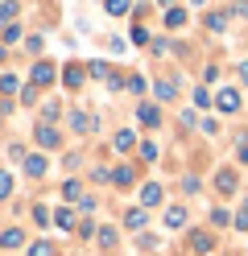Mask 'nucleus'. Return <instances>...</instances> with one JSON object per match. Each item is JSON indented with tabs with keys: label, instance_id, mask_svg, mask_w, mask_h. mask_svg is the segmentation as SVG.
<instances>
[{
	"label": "nucleus",
	"instance_id": "nucleus-1",
	"mask_svg": "<svg viewBox=\"0 0 248 256\" xmlns=\"http://www.w3.org/2000/svg\"><path fill=\"white\" fill-rule=\"evenodd\" d=\"M58 78V66L54 62H38V66H33V87H50Z\"/></svg>",
	"mask_w": 248,
	"mask_h": 256
},
{
	"label": "nucleus",
	"instance_id": "nucleus-2",
	"mask_svg": "<svg viewBox=\"0 0 248 256\" xmlns=\"http://www.w3.org/2000/svg\"><path fill=\"white\" fill-rule=\"evenodd\" d=\"M38 145H42V149H58V145H62L58 128H50V124H38Z\"/></svg>",
	"mask_w": 248,
	"mask_h": 256
},
{
	"label": "nucleus",
	"instance_id": "nucleus-3",
	"mask_svg": "<svg viewBox=\"0 0 248 256\" xmlns=\"http://www.w3.org/2000/svg\"><path fill=\"white\" fill-rule=\"evenodd\" d=\"M46 170H50V162L42 153H33V157H25V174L29 178H46Z\"/></svg>",
	"mask_w": 248,
	"mask_h": 256
},
{
	"label": "nucleus",
	"instance_id": "nucleus-4",
	"mask_svg": "<svg viewBox=\"0 0 248 256\" xmlns=\"http://www.w3.org/2000/svg\"><path fill=\"white\" fill-rule=\"evenodd\" d=\"M215 104H219V112H236V108H240V91H231V87H223L219 95H215Z\"/></svg>",
	"mask_w": 248,
	"mask_h": 256
},
{
	"label": "nucleus",
	"instance_id": "nucleus-5",
	"mask_svg": "<svg viewBox=\"0 0 248 256\" xmlns=\"http://www.w3.org/2000/svg\"><path fill=\"white\" fill-rule=\"evenodd\" d=\"M157 202H161V186H157V182H145V186H141V206L149 211V206H157Z\"/></svg>",
	"mask_w": 248,
	"mask_h": 256
},
{
	"label": "nucleus",
	"instance_id": "nucleus-6",
	"mask_svg": "<svg viewBox=\"0 0 248 256\" xmlns=\"http://www.w3.org/2000/svg\"><path fill=\"white\" fill-rule=\"evenodd\" d=\"M190 248H194L198 256L211 252V248H215V236H211V232H190Z\"/></svg>",
	"mask_w": 248,
	"mask_h": 256
},
{
	"label": "nucleus",
	"instance_id": "nucleus-7",
	"mask_svg": "<svg viewBox=\"0 0 248 256\" xmlns=\"http://www.w3.org/2000/svg\"><path fill=\"white\" fill-rule=\"evenodd\" d=\"M25 244V232L21 228H5L0 232V248H21Z\"/></svg>",
	"mask_w": 248,
	"mask_h": 256
},
{
	"label": "nucleus",
	"instance_id": "nucleus-8",
	"mask_svg": "<svg viewBox=\"0 0 248 256\" xmlns=\"http://www.w3.org/2000/svg\"><path fill=\"white\" fill-rule=\"evenodd\" d=\"M145 223H149V211H145V206H132V211L124 215V228H132V232H141Z\"/></svg>",
	"mask_w": 248,
	"mask_h": 256
},
{
	"label": "nucleus",
	"instance_id": "nucleus-9",
	"mask_svg": "<svg viewBox=\"0 0 248 256\" xmlns=\"http://www.w3.org/2000/svg\"><path fill=\"white\" fill-rule=\"evenodd\" d=\"M215 190H219V194H231V190H236V174L219 170V174H215Z\"/></svg>",
	"mask_w": 248,
	"mask_h": 256
},
{
	"label": "nucleus",
	"instance_id": "nucleus-10",
	"mask_svg": "<svg viewBox=\"0 0 248 256\" xmlns=\"http://www.w3.org/2000/svg\"><path fill=\"white\" fill-rule=\"evenodd\" d=\"M137 120H141L145 128H157L161 116H157V108H153V104H141V108H137Z\"/></svg>",
	"mask_w": 248,
	"mask_h": 256
},
{
	"label": "nucleus",
	"instance_id": "nucleus-11",
	"mask_svg": "<svg viewBox=\"0 0 248 256\" xmlns=\"http://www.w3.org/2000/svg\"><path fill=\"white\" fill-rule=\"evenodd\" d=\"M165 228H186V206H170V211H165Z\"/></svg>",
	"mask_w": 248,
	"mask_h": 256
},
{
	"label": "nucleus",
	"instance_id": "nucleus-12",
	"mask_svg": "<svg viewBox=\"0 0 248 256\" xmlns=\"http://www.w3.org/2000/svg\"><path fill=\"white\" fill-rule=\"evenodd\" d=\"M62 78H66V87H83V78H87V70H83L79 62H71V66H66V74H62Z\"/></svg>",
	"mask_w": 248,
	"mask_h": 256
},
{
	"label": "nucleus",
	"instance_id": "nucleus-13",
	"mask_svg": "<svg viewBox=\"0 0 248 256\" xmlns=\"http://www.w3.org/2000/svg\"><path fill=\"white\" fill-rule=\"evenodd\" d=\"M71 128H75V132H91L95 120H91V116H83V112H71Z\"/></svg>",
	"mask_w": 248,
	"mask_h": 256
},
{
	"label": "nucleus",
	"instance_id": "nucleus-14",
	"mask_svg": "<svg viewBox=\"0 0 248 256\" xmlns=\"http://www.w3.org/2000/svg\"><path fill=\"white\" fill-rule=\"evenodd\" d=\"M54 219H58V228H62V232H75V228H79V223H75V211H71V206H62V211H58Z\"/></svg>",
	"mask_w": 248,
	"mask_h": 256
},
{
	"label": "nucleus",
	"instance_id": "nucleus-15",
	"mask_svg": "<svg viewBox=\"0 0 248 256\" xmlns=\"http://www.w3.org/2000/svg\"><path fill=\"white\" fill-rule=\"evenodd\" d=\"M112 182L116 186H132V166H116L112 170Z\"/></svg>",
	"mask_w": 248,
	"mask_h": 256
},
{
	"label": "nucleus",
	"instance_id": "nucleus-16",
	"mask_svg": "<svg viewBox=\"0 0 248 256\" xmlns=\"http://www.w3.org/2000/svg\"><path fill=\"white\" fill-rule=\"evenodd\" d=\"M104 12H108V17H124V12H128V0H104Z\"/></svg>",
	"mask_w": 248,
	"mask_h": 256
},
{
	"label": "nucleus",
	"instance_id": "nucleus-17",
	"mask_svg": "<svg viewBox=\"0 0 248 256\" xmlns=\"http://www.w3.org/2000/svg\"><path fill=\"white\" fill-rule=\"evenodd\" d=\"M62 194H66V202H79V198H83V182H75V178H71V182L62 186Z\"/></svg>",
	"mask_w": 248,
	"mask_h": 256
},
{
	"label": "nucleus",
	"instance_id": "nucleus-18",
	"mask_svg": "<svg viewBox=\"0 0 248 256\" xmlns=\"http://www.w3.org/2000/svg\"><path fill=\"white\" fill-rule=\"evenodd\" d=\"M174 95H178V83H174V78L157 83V100H174Z\"/></svg>",
	"mask_w": 248,
	"mask_h": 256
},
{
	"label": "nucleus",
	"instance_id": "nucleus-19",
	"mask_svg": "<svg viewBox=\"0 0 248 256\" xmlns=\"http://www.w3.org/2000/svg\"><path fill=\"white\" fill-rule=\"evenodd\" d=\"M17 17V4H13V0H5V4H0V25H5L9 29V21Z\"/></svg>",
	"mask_w": 248,
	"mask_h": 256
},
{
	"label": "nucleus",
	"instance_id": "nucleus-20",
	"mask_svg": "<svg viewBox=\"0 0 248 256\" xmlns=\"http://www.w3.org/2000/svg\"><path fill=\"white\" fill-rule=\"evenodd\" d=\"M29 256H54V244H46V240H38V244H29Z\"/></svg>",
	"mask_w": 248,
	"mask_h": 256
},
{
	"label": "nucleus",
	"instance_id": "nucleus-21",
	"mask_svg": "<svg viewBox=\"0 0 248 256\" xmlns=\"http://www.w3.org/2000/svg\"><path fill=\"white\" fill-rule=\"evenodd\" d=\"M9 194H13V174L0 170V198H9Z\"/></svg>",
	"mask_w": 248,
	"mask_h": 256
},
{
	"label": "nucleus",
	"instance_id": "nucleus-22",
	"mask_svg": "<svg viewBox=\"0 0 248 256\" xmlns=\"http://www.w3.org/2000/svg\"><path fill=\"white\" fill-rule=\"evenodd\" d=\"M223 25H227V17H223V12H207V29H215V34H219Z\"/></svg>",
	"mask_w": 248,
	"mask_h": 256
},
{
	"label": "nucleus",
	"instance_id": "nucleus-23",
	"mask_svg": "<svg viewBox=\"0 0 248 256\" xmlns=\"http://www.w3.org/2000/svg\"><path fill=\"white\" fill-rule=\"evenodd\" d=\"M116 149L128 153V149H132V132H116Z\"/></svg>",
	"mask_w": 248,
	"mask_h": 256
},
{
	"label": "nucleus",
	"instance_id": "nucleus-24",
	"mask_svg": "<svg viewBox=\"0 0 248 256\" xmlns=\"http://www.w3.org/2000/svg\"><path fill=\"white\" fill-rule=\"evenodd\" d=\"M182 21H186V12H182V8H170V12H165V25H182Z\"/></svg>",
	"mask_w": 248,
	"mask_h": 256
},
{
	"label": "nucleus",
	"instance_id": "nucleus-25",
	"mask_svg": "<svg viewBox=\"0 0 248 256\" xmlns=\"http://www.w3.org/2000/svg\"><path fill=\"white\" fill-rule=\"evenodd\" d=\"M141 157H145V162H157V145H153V140H145V145H141Z\"/></svg>",
	"mask_w": 248,
	"mask_h": 256
},
{
	"label": "nucleus",
	"instance_id": "nucleus-26",
	"mask_svg": "<svg viewBox=\"0 0 248 256\" xmlns=\"http://www.w3.org/2000/svg\"><path fill=\"white\" fill-rule=\"evenodd\" d=\"M0 91L13 95V91H17V78H13V74H5V78H0Z\"/></svg>",
	"mask_w": 248,
	"mask_h": 256
},
{
	"label": "nucleus",
	"instance_id": "nucleus-27",
	"mask_svg": "<svg viewBox=\"0 0 248 256\" xmlns=\"http://www.w3.org/2000/svg\"><path fill=\"white\" fill-rule=\"evenodd\" d=\"M99 244L112 248V244H116V232H112V228H104V232H99Z\"/></svg>",
	"mask_w": 248,
	"mask_h": 256
},
{
	"label": "nucleus",
	"instance_id": "nucleus-28",
	"mask_svg": "<svg viewBox=\"0 0 248 256\" xmlns=\"http://www.w3.org/2000/svg\"><path fill=\"white\" fill-rule=\"evenodd\" d=\"M194 104H198V108H207V104H211V95H207V87H198V91H194Z\"/></svg>",
	"mask_w": 248,
	"mask_h": 256
},
{
	"label": "nucleus",
	"instance_id": "nucleus-29",
	"mask_svg": "<svg viewBox=\"0 0 248 256\" xmlns=\"http://www.w3.org/2000/svg\"><path fill=\"white\" fill-rule=\"evenodd\" d=\"M75 232H79V236H91V232H95V223H91V219H79V228H75Z\"/></svg>",
	"mask_w": 248,
	"mask_h": 256
},
{
	"label": "nucleus",
	"instance_id": "nucleus-30",
	"mask_svg": "<svg viewBox=\"0 0 248 256\" xmlns=\"http://www.w3.org/2000/svg\"><path fill=\"white\" fill-rule=\"evenodd\" d=\"M0 38H5V42H9V46H13V42H17V38H21V29H17V25H9V29H5V34H0Z\"/></svg>",
	"mask_w": 248,
	"mask_h": 256
},
{
	"label": "nucleus",
	"instance_id": "nucleus-31",
	"mask_svg": "<svg viewBox=\"0 0 248 256\" xmlns=\"http://www.w3.org/2000/svg\"><path fill=\"white\" fill-rule=\"evenodd\" d=\"M33 219H38L42 228H46V223H50V211H46V206H33Z\"/></svg>",
	"mask_w": 248,
	"mask_h": 256
},
{
	"label": "nucleus",
	"instance_id": "nucleus-32",
	"mask_svg": "<svg viewBox=\"0 0 248 256\" xmlns=\"http://www.w3.org/2000/svg\"><path fill=\"white\" fill-rule=\"evenodd\" d=\"M236 228H240V232H244V228H248V206H244V211H240V215H236Z\"/></svg>",
	"mask_w": 248,
	"mask_h": 256
},
{
	"label": "nucleus",
	"instance_id": "nucleus-33",
	"mask_svg": "<svg viewBox=\"0 0 248 256\" xmlns=\"http://www.w3.org/2000/svg\"><path fill=\"white\" fill-rule=\"evenodd\" d=\"M231 12H236V17H248V0H240V4L231 8Z\"/></svg>",
	"mask_w": 248,
	"mask_h": 256
},
{
	"label": "nucleus",
	"instance_id": "nucleus-34",
	"mask_svg": "<svg viewBox=\"0 0 248 256\" xmlns=\"http://www.w3.org/2000/svg\"><path fill=\"white\" fill-rule=\"evenodd\" d=\"M240 78H244V87H248V62H240Z\"/></svg>",
	"mask_w": 248,
	"mask_h": 256
},
{
	"label": "nucleus",
	"instance_id": "nucleus-35",
	"mask_svg": "<svg viewBox=\"0 0 248 256\" xmlns=\"http://www.w3.org/2000/svg\"><path fill=\"white\" fill-rule=\"evenodd\" d=\"M240 162H248V145H240Z\"/></svg>",
	"mask_w": 248,
	"mask_h": 256
},
{
	"label": "nucleus",
	"instance_id": "nucleus-36",
	"mask_svg": "<svg viewBox=\"0 0 248 256\" xmlns=\"http://www.w3.org/2000/svg\"><path fill=\"white\" fill-rule=\"evenodd\" d=\"M244 206H248V198H244Z\"/></svg>",
	"mask_w": 248,
	"mask_h": 256
}]
</instances>
